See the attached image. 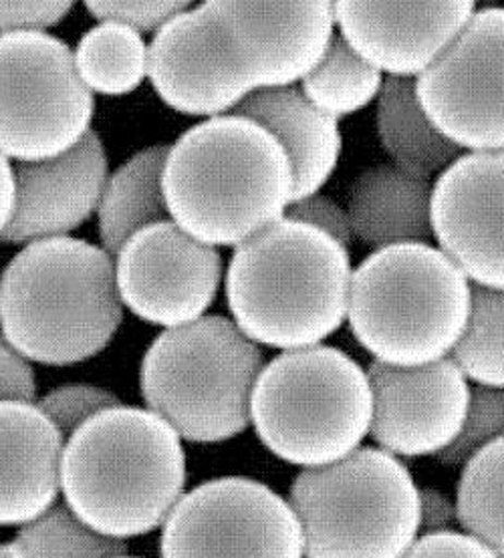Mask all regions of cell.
<instances>
[{
	"label": "cell",
	"instance_id": "obj_1",
	"mask_svg": "<svg viewBox=\"0 0 504 558\" xmlns=\"http://www.w3.org/2000/svg\"><path fill=\"white\" fill-rule=\"evenodd\" d=\"M182 438L147 408L116 405L65 439L61 496L77 519L130 541L164 526L187 493Z\"/></svg>",
	"mask_w": 504,
	"mask_h": 558
},
{
	"label": "cell",
	"instance_id": "obj_2",
	"mask_svg": "<svg viewBox=\"0 0 504 558\" xmlns=\"http://www.w3.org/2000/svg\"><path fill=\"white\" fill-rule=\"evenodd\" d=\"M161 190L173 225L208 246H240L292 202L291 161L259 123L220 116L170 146Z\"/></svg>",
	"mask_w": 504,
	"mask_h": 558
},
{
	"label": "cell",
	"instance_id": "obj_3",
	"mask_svg": "<svg viewBox=\"0 0 504 558\" xmlns=\"http://www.w3.org/2000/svg\"><path fill=\"white\" fill-rule=\"evenodd\" d=\"M351 277L344 244L280 218L235 248L226 303L235 325L259 347L323 345L347 320Z\"/></svg>",
	"mask_w": 504,
	"mask_h": 558
},
{
	"label": "cell",
	"instance_id": "obj_4",
	"mask_svg": "<svg viewBox=\"0 0 504 558\" xmlns=\"http://www.w3.org/2000/svg\"><path fill=\"white\" fill-rule=\"evenodd\" d=\"M121 320L116 263L87 240L31 242L0 275V335L28 363L94 360Z\"/></svg>",
	"mask_w": 504,
	"mask_h": 558
},
{
	"label": "cell",
	"instance_id": "obj_5",
	"mask_svg": "<svg viewBox=\"0 0 504 558\" xmlns=\"http://www.w3.org/2000/svg\"><path fill=\"white\" fill-rule=\"evenodd\" d=\"M472 284L434 244H399L353 268L347 325L373 361L418 367L451 357L465 335Z\"/></svg>",
	"mask_w": 504,
	"mask_h": 558
},
{
	"label": "cell",
	"instance_id": "obj_6",
	"mask_svg": "<svg viewBox=\"0 0 504 558\" xmlns=\"http://www.w3.org/2000/svg\"><path fill=\"white\" fill-rule=\"evenodd\" d=\"M368 369L332 345L280 351L256 379L251 426L287 464L321 468L344 460L370 436Z\"/></svg>",
	"mask_w": 504,
	"mask_h": 558
},
{
	"label": "cell",
	"instance_id": "obj_7",
	"mask_svg": "<svg viewBox=\"0 0 504 558\" xmlns=\"http://www.w3.org/2000/svg\"><path fill=\"white\" fill-rule=\"evenodd\" d=\"M265 367L261 347L223 315L159 332L140 367L147 410L192 444H223L251 427V398Z\"/></svg>",
	"mask_w": 504,
	"mask_h": 558
},
{
	"label": "cell",
	"instance_id": "obj_8",
	"mask_svg": "<svg viewBox=\"0 0 504 558\" xmlns=\"http://www.w3.org/2000/svg\"><path fill=\"white\" fill-rule=\"evenodd\" d=\"M305 558H401L420 536V486L380 448L301 470L289 488Z\"/></svg>",
	"mask_w": 504,
	"mask_h": 558
},
{
	"label": "cell",
	"instance_id": "obj_9",
	"mask_svg": "<svg viewBox=\"0 0 504 558\" xmlns=\"http://www.w3.org/2000/svg\"><path fill=\"white\" fill-rule=\"evenodd\" d=\"M94 94L77 75L73 51L49 33L0 37V154L43 161L92 132Z\"/></svg>",
	"mask_w": 504,
	"mask_h": 558
},
{
	"label": "cell",
	"instance_id": "obj_10",
	"mask_svg": "<svg viewBox=\"0 0 504 558\" xmlns=\"http://www.w3.org/2000/svg\"><path fill=\"white\" fill-rule=\"evenodd\" d=\"M159 558H305V545L287 498L261 480L220 476L173 506Z\"/></svg>",
	"mask_w": 504,
	"mask_h": 558
},
{
	"label": "cell",
	"instance_id": "obj_11",
	"mask_svg": "<svg viewBox=\"0 0 504 558\" xmlns=\"http://www.w3.org/2000/svg\"><path fill=\"white\" fill-rule=\"evenodd\" d=\"M428 120L463 151H504V7L470 16L416 80Z\"/></svg>",
	"mask_w": 504,
	"mask_h": 558
},
{
	"label": "cell",
	"instance_id": "obj_12",
	"mask_svg": "<svg viewBox=\"0 0 504 558\" xmlns=\"http://www.w3.org/2000/svg\"><path fill=\"white\" fill-rule=\"evenodd\" d=\"M116 258L121 305L166 329L206 317L225 275L220 253L172 220L135 232Z\"/></svg>",
	"mask_w": 504,
	"mask_h": 558
},
{
	"label": "cell",
	"instance_id": "obj_13",
	"mask_svg": "<svg viewBox=\"0 0 504 558\" xmlns=\"http://www.w3.org/2000/svg\"><path fill=\"white\" fill-rule=\"evenodd\" d=\"M373 415L370 438L396 458L440 456L465 424L470 381L451 360L418 367L372 361L368 367Z\"/></svg>",
	"mask_w": 504,
	"mask_h": 558
},
{
	"label": "cell",
	"instance_id": "obj_14",
	"mask_svg": "<svg viewBox=\"0 0 504 558\" xmlns=\"http://www.w3.org/2000/svg\"><path fill=\"white\" fill-rule=\"evenodd\" d=\"M147 77L166 106L206 120L232 113L254 94L208 2L173 16L154 35Z\"/></svg>",
	"mask_w": 504,
	"mask_h": 558
},
{
	"label": "cell",
	"instance_id": "obj_15",
	"mask_svg": "<svg viewBox=\"0 0 504 558\" xmlns=\"http://www.w3.org/2000/svg\"><path fill=\"white\" fill-rule=\"evenodd\" d=\"M208 7L254 92L301 83L337 33L329 0H208Z\"/></svg>",
	"mask_w": 504,
	"mask_h": 558
},
{
	"label": "cell",
	"instance_id": "obj_16",
	"mask_svg": "<svg viewBox=\"0 0 504 558\" xmlns=\"http://www.w3.org/2000/svg\"><path fill=\"white\" fill-rule=\"evenodd\" d=\"M432 230L470 284L504 291V151H465L440 173Z\"/></svg>",
	"mask_w": 504,
	"mask_h": 558
},
{
	"label": "cell",
	"instance_id": "obj_17",
	"mask_svg": "<svg viewBox=\"0 0 504 558\" xmlns=\"http://www.w3.org/2000/svg\"><path fill=\"white\" fill-rule=\"evenodd\" d=\"M475 13L470 0L333 2L337 33L370 65L396 80H418Z\"/></svg>",
	"mask_w": 504,
	"mask_h": 558
},
{
	"label": "cell",
	"instance_id": "obj_18",
	"mask_svg": "<svg viewBox=\"0 0 504 558\" xmlns=\"http://www.w3.org/2000/svg\"><path fill=\"white\" fill-rule=\"evenodd\" d=\"M14 213L0 234L9 244L69 236L99 208L109 170L101 137L89 132L65 154L14 163Z\"/></svg>",
	"mask_w": 504,
	"mask_h": 558
},
{
	"label": "cell",
	"instance_id": "obj_19",
	"mask_svg": "<svg viewBox=\"0 0 504 558\" xmlns=\"http://www.w3.org/2000/svg\"><path fill=\"white\" fill-rule=\"evenodd\" d=\"M63 448L35 401H0V529H21L59 502Z\"/></svg>",
	"mask_w": 504,
	"mask_h": 558
},
{
	"label": "cell",
	"instance_id": "obj_20",
	"mask_svg": "<svg viewBox=\"0 0 504 558\" xmlns=\"http://www.w3.org/2000/svg\"><path fill=\"white\" fill-rule=\"evenodd\" d=\"M232 116L259 123L271 133L291 161L292 202L321 192L341 158L339 121L319 111L299 87L259 89Z\"/></svg>",
	"mask_w": 504,
	"mask_h": 558
},
{
	"label": "cell",
	"instance_id": "obj_21",
	"mask_svg": "<svg viewBox=\"0 0 504 558\" xmlns=\"http://www.w3.org/2000/svg\"><path fill=\"white\" fill-rule=\"evenodd\" d=\"M432 180L394 163L359 173L347 199L353 239L372 253L399 244H432Z\"/></svg>",
	"mask_w": 504,
	"mask_h": 558
},
{
	"label": "cell",
	"instance_id": "obj_22",
	"mask_svg": "<svg viewBox=\"0 0 504 558\" xmlns=\"http://www.w3.org/2000/svg\"><path fill=\"white\" fill-rule=\"evenodd\" d=\"M375 104L380 144L399 170L432 180L465 154L428 120L416 95V80L385 77Z\"/></svg>",
	"mask_w": 504,
	"mask_h": 558
},
{
	"label": "cell",
	"instance_id": "obj_23",
	"mask_svg": "<svg viewBox=\"0 0 504 558\" xmlns=\"http://www.w3.org/2000/svg\"><path fill=\"white\" fill-rule=\"evenodd\" d=\"M168 151L166 144L146 147L109 173L97 208L99 236L109 256H118L135 232L172 220L161 190Z\"/></svg>",
	"mask_w": 504,
	"mask_h": 558
},
{
	"label": "cell",
	"instance_id": "obj_24",
	"mask_svg": "<svg viewBox=\"0 0 504 558\" xmlns=\"http://www.w3.org/2000/svg\"><path fill=\"white\" fill-rule=\"evenodd\" d=\"M149 45L144 35L118 23H99L81 37L73 61L92 94L130 95L147 77Z\"/></svg>",
	"mask_w": 504,
	"mask_h": 558
},
{
	"label": "cell",
	"instance_id": "obj_25",
	"mask_svg": "<svg viewBox=\"0 0 504 558\" xmlns=\"http://www.w3.org/2000/svg\"><path fill=\"white\" fill-rule=\"evenodd\" d=\"M384 81L382 71L359 57L347 40L335 33L327 53L301 81L299 89L319 111L339 121L377 101Z\"/></svg>",
	"mask_w": 504,
	"mask_h": 558
},
{
	"label": "cell",
	"instance_id": "obj_26",
	"mask_svg": "<svg viewBox=\"0 0 504 558\" xmlns=\"http://www.w3.org/2000/svg\"><path fill=\"white\" fill-rule=\"evenodd\" d=\"M454 500L460 529L504 558V438L463 465Z\"/></svg>",
	"mask_w": 504,
	"mask_h": 558
},
{
	"label": "cell",
	"instance_id": "obj_27",
	"mask_svg": "<svg viewBox=\"0 0 504 558\" xmlns=\"http://www.w3.org/2000/svg\"><path fill=\"white\" fill-rule=\"evenodd\" d=\"M9 558H113L128 553V543L85 526L65 502L21 526L4 545Z\"/></svg>",
	"mask_w": 504,
	"mask_h": 558
},
{
	"label": "cell",
	"instance_id": "obj_28",
	"mask_svg": "<svg viewBox=\"0 0 504 558\" xmlns=\"http://www.w3.org/2000/svg\"><path fill=\"white\" fill-rule=\"evenodd\" d=\"M451 360L475 386L504 387V291L472 284L465 335Z\"/></svg>",
	"mask_w": 504,
	"mask_h": 558
},
{
	"label": "cell",
	"instance_id": "obj_29",
	"mask_svg": "<svg viewBox=\"0 0 504 558\" xmlns=\"http://www.w3.org/2000/svg\"><path fill=\"white\" fill-rule=\"evenodd\" d=\"M501 438H504V387L470 386L463 429L436 458L440 464L465 465L484 446Z\"/></svg>",
	"mask_w": 504,
	"mask_h": 558
},
{
	"label": "cell",
	"instance_id": "obj_30",
	"mask_svg": "<svg viewBox=\"0 0 504 558\" xmlns=\"http://www.w3.org/2000/svg\"><path fill=\"white\" fill-rule=\"evenodd\" d=\"M120 403V398L104 387L89 386V384H69V386L51 389L47 396L39 399L37 405L67 439L87 420H92L97 413L116 408Z\"/></svg>",
	"mask_w": 504,
	"mask_h": 558
},
{
	"label": "cell",
	"instance_id": "obj_31",
	"mask_svg": "<svg viewBox=\"0 0 504 558\" xmlns=\"http://www.w3.org/2000/svg\"><path fill=\"white\" fill-rule=\"evenodd\" d=\"M85 9L99 23H118L123 27L133 28L140 35L158 33L173 16L192 9V2L187 0H89Z\"/></svg>",
	"mask_w": 504,
	"mask_h": 558
},
{
	"label": "cell",
	"instance_id": "obj_32",
	"mask_svg": "<svg viewBox=\"0 0 504 558\" xmlns=\"http://www.w3.org/2000/svg\"><path fill=\"white\" fill-rule=\"evenodd\" d=\"M285 218L289 220H297V222H303L309 227H315L329 234L332 239L337 240L339 244H344L347 251L353 242V230L349 225V216L347 210H344L335 199L325 196V194H313V196H307L303 199H297L291 202Z\"/></svg>",
	"mask_w": 504,
	"mask_h": 558
},
{
	"label": "cell",
	"instance_id": "obj_33",
	"mask_svg": "<svg viewBox=\"0 0 504 558\" xmlns=\"http://www.w3.org/2000/svg\"><path fill=\"white\" fill-rule=\"evenodd\" d=\"M73 2H0V37L14 33H47L57 27Z\"/></svg>",
	"mask_w": 504,
	"mask_h": 558
},
{
	"label": "cell",
	"instance_id": "obj_34",
	"mask_svg": "<svg viewBox=\"0 0 504 558\" xmlns=\"http://www.w3.org/2000/svg\"><path fill=\"white\" fill-rule=\"evenodd\" d=\"M401 558H496L465 531L420 534Z\"/></svg>",
	"mask_w": 504,
	"mask_h": 558
},
{
	"label": "cell",
	"instance_id": "obj_35",
	"mask_svg": "<svg viewBox=\"0 0 504 558\" xmlns=\"http://www.w3.org/2000/svg\"><path fill=\"white\" fill-rule=\"evenodd\" d=\"M35 396H37V379L31 363L23 355H19L0 335V401L2 399L35 401Z\"/></svg>",
	"mask_w": 504,
	"mask_h": 558
},
{
	"label": "cell",
	"instance_id": "obj_36",
	"mask_svg": "<svg viewBox=\"0 0 504 558\" xmlns=\"http://www.w3.org/2000/svg\"><path fill=\"white\" fill-rule=\"evenodd\" d=\"M460 531L456 500L439 488H420V534Z\"/></svg>",
	"mask_w": 504,
	"mask_h": 558
},
{
	"label": "cell",
	"instance_id": "obj_37",
	"mask_svg": "<svg viewBox=\"0 0 504 558\" xmlns=\"http://www.w3.org/2000/svg\"><path fill=\"white\" fill-rule=\"evenodd\" d=\"M14 198H16V184H14L13 166L0 154V234L7 230L13 218Z\"/></svg>",
	"mask_w": 504,
	"mask_h": 558
},
{
	"label": "cell",
	"instance_id": "obj_38",
	"mask_svg": "<svg viewBox=\"0 0 504 558\" xmlns=\"http://www.w3.org/2000/svg\"><path fill=\"white\" fill-rule=\"evenodd\" d=\"M0 558H9L7 553H4V545H0Z\"/></svg>",
	"mask_w": 504,
	"mask_h": 558
},
{
	"label": "cell",
	"instance_id": "obj_39",
	"mask_svg": "<svg viewBox=\"0 0 504 558\" xmlns=\"http://www.w3.org/2000/svg\"><path fill=\"white\" fill-rule=\"evenodd\" d=\"M113 558H142V557H132V555H128V553H125V555H120V557H113Z\"/></svg>",
	"mask_w": 504,
	"mask_h": 558
}]
</instances>
